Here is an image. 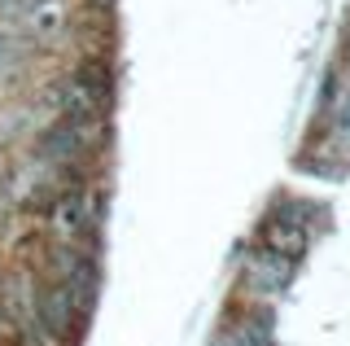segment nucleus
Instances as JSON below:
<instances>
[{"label": "nucleus", "instance_id": "1", "mask_svg": "<svg viewBox=\"0 0 350 346\" xmlns=\"http://www.w3.org/2000/svg\"><path fill=\"white\" fill-rule=\"evenodd\" d=\"M0 31L27 53L57 49L70 31V0H0Z\"/></svg>", "mask_w": 350, "mask_h": 346}, {"label": "nucleus", "instance_id": "2", "mask_svg": "<svg viewBox=\"0 0 350 346\" xmlns=\"http://www.w3.org/2000/svg\"><path fill=\"white\" fill-rule=\"evenodd\" d=\"M215 346H267V333H254V329H237L232 338H224V342H215Z\"/></svg>", "mask_w": 350, "mask_h": 346}]
</instances>
